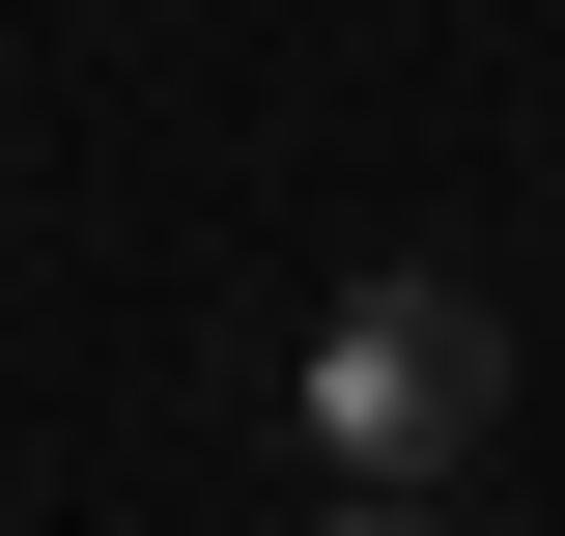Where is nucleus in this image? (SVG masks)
<instances>
[{
    "label": "nucleus",
    "mask_w": 565,
    "mask_h": 536,
    "mask_svg": "<svg viewBox=\"0 0 565 536\" xmlns=\"http://www.w3.org/2000/svg\"><path fill=\"white\" fill-rule=\"evenodd\" d=\"M481 424H509V311H481L452 255H396V282L311 311V452H340V508H452Z\"/></svg>",
    "instance_id": "f257e3e1"
},
{
    "label": "nucleus",
    "mask_w": 565,
    "mask_h": 536,
    "mask_svg": "<svg viewBox=\"0 0 565 536\" xmlns=\"http://www.w3.org/2000/svg\"><path fill=\"white\" fill-rule=\"evenodd\" d=\"M311 536H452V508H340V480H311Z\"/></svg>",
    "instance_id": "f03ea898"
}]
</instances>
